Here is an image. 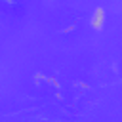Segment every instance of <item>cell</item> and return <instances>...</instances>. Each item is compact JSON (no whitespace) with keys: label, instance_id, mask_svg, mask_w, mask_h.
<instances>
[{"label":"cell","instance_id":"6da1fadb","mask_svg":"<svg viewBox=\"0 0 122 122\" xmlns=\"http://www.w3.org/2000/svg\"><path fill=\"white\" fill-rule=\"evenodd\" d=\"M101 23H103V10H97V11H95V15L92 17V27L101 29Z\"/></svg>","mask_w":122,"mask_h":122}]
</instances>
